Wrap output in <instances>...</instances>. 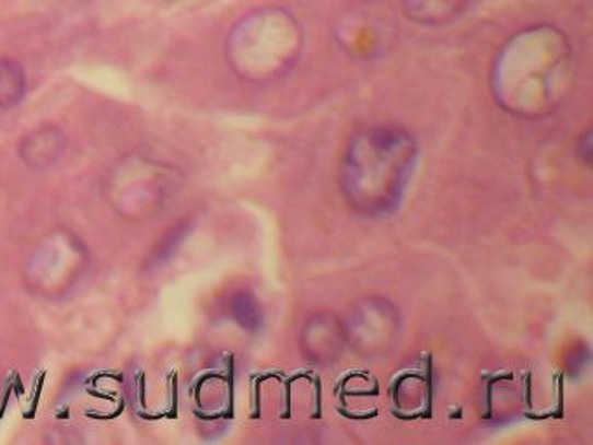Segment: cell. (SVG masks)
Here are the masks:
<instances>
[{
    "label": "cell",
    "mask_w": 593,
    "mask_h": 445,
    "mask_svg": "<svg viewBox=\"0 0 593 445\" xmlns=\"http://www.w3.org/2000/svg\"><path fill=\"white\" fill-rule=\"evenodd\" d=\"M415 140L404 129H364L348 144L344 162L345 197L365 216L394 211L409 185L416 164Z\"/></svg>",
    "instance_id": "7a4b0ae2"
},
{
    "label": "cell",
    "mask_w": 593,
    "mask_h": 445,
    "mask_svg": "<svg viewBox=\"0 0 593 445\" xmlns=\"http://www.w3.org/2000/svg\"><path fill=\"white\" fill-rule=\"evenodd\" d=\"M26 91V75L22 65L0 60V108L9 110L22 102Z\"/></svg>",
    "instance_id": "8992f818"
},
{
    "label": "cell",
    "mask_w": 593,
    "mask_h": 445,
    "mask_svg": "<svg viewBox=\"0 0 593 445\" xmlns=\"http://www.w3.org/2000/svg\"><path fill=\"white\" fill-rule=\"evenodd\" d=\"M568 37L550 25L531 26L510 38L498 56L495 90L507 108L521 114L550 110L571 75Z\"/></svg>",
    "instance_id": "6da1fadb"
},
{
    "label": "cell",
    "mask_w": 593,
    "mask_h": 445,
    "mask_svg": "<svg viewBox=\"0 0 593 445\" xmlns=\"http://www.w3.org/2000/svg\"><path fill=\"white\" fill-rule=\"evenodd\" d=\"M470 0H400L404 14L420 25H444L465 11Z\"/></svg>",
    "instance_id": "5b68a950"
},
{
    "label": "cell",
    "mask_w": 593,
    "mask_h": 445,
    "mask_svg": "<svg viewBox=\"0 0 593 445\" xmlns=\"http://www.w3.org/2000/svg\"><path fill=\"white\" fill-rule=\"evenodd\" d=\"M303 32L286 9L264 8L244 17L229 40L230 60L253 79L280 75L296 61Z\"/></svg>",
    "instance_id": "3957f363"
},
{
    "label": "cell",
    "mask_w": 593,
    "mask_h": 445,
    "mask_svg": "<svg viewBox=\"0 0 593 445\" xmlns=\"http://www.w3.org/2000/svg\"><path fill=\"white\" fill-rule=\"evenodd\" d=\"M65 143L67 140H65L63 131L60 128L43 126L23 140L20 153H22L26 166L43 169V167L51 166L61 157Z\"/></svg>",
    "instance_id": "277c9868"
}]
</instances>
